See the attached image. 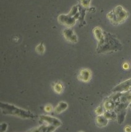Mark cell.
<instances>
[{
  "instance_id": "1",
  "label": "cell",
  "mask_w": 131,
  "mask_h": 132,
  "mask_svg": "<svg viewBox=\"0 0 131 132\" xmlns=\"http://www.w3.org/2000/svg\"><path fill=\"white\" fill-rule=\"evenodd\" d=\"M93 33L98 41L97 50L99 53L118 51L122 48L121 44L115 36L103 31L100 27H95L93 29Z\"/></svg>"
},
{
  "instance_id": "2",
  "label": "cell",
  "mask_w": 131,
  "mask_h": 132,
  "mask_svg": "<svg viewBox=\"0 0 131 132\" xmlns=\"http://www.w3.org/2000/svg\"><path fill=\"white\" fill-rule=\"evenodd\" d=\"M1 109L3 113L6 115H11L22 119H33L34 115L30 111L18 108L14 105L8 104L1 103Z\"/></svg>"
},
{
  "instance_id": "3",
  "label": "cell",
  "mask_w": 131,
  "mask_h": 132,
  "mask_svg": "<svg viewBox=\"0 0 131 132\" xmlns=\"http://www.w3.org/2000/svg\"><path fill=\"white\" fill-rule=\"evenodd\" d=\"M129 13L121 6L115 7L106 15L108 19L113 25L117 26L123 23L128 18Z\"/></svg>"
},
{
  "instance_id": "4",
  "label": "cell",
  "mask_w": 131,
  "mask_h": 132,
  "mask_svg": "<svg viewBox=\"0 0 131 132\" xmlns=\"http://www.w3.org/2000/svg\"><path fill=\"white\" fill-rule=\"evenodd\" d=\"M131 89V78L116 86L113 89L114 93H126Z\"/></svg>"
},
{
  "instance_id": "5",
  "label": "cell",
  "mask_w": 131,
  "mask_h": 132,
  "mask_svg": "<svg viewBox=\"0 0 131 132\" xmlns=\"http://www.w3.org/2000/svg\"><path fill=\"white\" fill-rule=\"evenodd\" d=\"M40 120L43 122L48 123L50 126H54V127H56V128L59 127V126L61 125V123L60 120L53 117L42 116L40 117Z\"/></svg>"
},
{
  "instance_id": "6",
  "label": "cell",
  "mask_w": 131,
  "mask_h": 132,
  "mask_svg": "<svg viewBox=\"0 0 131 132\" xmlns=\"http://www.w3.org/2000/svg\"><path fill=\"white\" fill-rule=\"evenodd\" d=\"M116 102L112 96L107 98L103 103V107L105 111H115Z\"/></svg>"
},
{
  "instance_id": "7",
  "label": "cell",
  "mask_w": 131,
  "mask_h": 132,
  "mask_svg": "<svg viewBox=\"0 0 131 132\" xmlns=\"http://www.w3.org/2000/svg\"><path fill=\"white\" fill-rule=\"evenodd\" d=\"M92 77V72L89 69H83L80 70L78 76L79 80L82 82H89Z\"/></svg>"
},
{
  "instance_id": "8",
  "label": "cell",
  "mask_w": 131,
  "mask_h": 132,
  "mask_svg": "<svg viewBox=\"0 0 131 132\" xmlns=\"http://www.w3.org/2000/svg\"><path fill=\"white\" fill-rule=\"evenodd\" d=\"M63 35L65 39L69 42L72 43H76L77 42V37L72 29L70 28L64 29L63 31Z\"/></svg>"
},
{
  "instance_id": "9",
  "label": "cell",
  "mask_w": 131,
  "mask_h": 132,
  "mask_svg": "<svg viewBox=\"0 0 131 132\" xmlns=\"http://www.w3.org/2000/svg\"><path fill=\"white\" fill-rule=\"evenodd\" d=\"M108 120L105 117L104 115L98 116L96 118V124L99 127H104L107 125Z\"/></svg>"
},
{
  "instance_id": "10",
  "label": "cell",
  "mask_w": 131,
  "mask_h": 132,
  "mask_svg": "<svg viewBox=\"0 0 131 132\" xmlns=\"http://www.w3.org/2000/svg\"><path fill=\"white\" fill-rule=\"evenodd\" d=\"M68 108V104L65 102H60L56 105V107L54 109V112L56 114H59V113L63 112Z\"/></svg>"
},
{
  "instance_id": "11",
  "label": "cell",
  "mask_w": 131,
  "mask_h": 132,
  "mask_svg": "<svg viewBox=\"0 0 131 132\" xmlns=\"http://www.w3.org/2000/svg\"><path fill=\"white\" fill-rule=\"evenodd\" d=\"M53 89H54V92L57 94H61L64 90V87L61 82H58L54 83L53 85Z\"/></svg>"
},
{
  "instance_id": "12",
  "label": "cell",
  "mask_w": 131,
  "mask_h": 132,
  "mask_svg": "<svg viewBox=\"0 0 131 132\" xmlns=\"http://www.w3.org/2000/svg\"><path fill=\"white\" fill-rule=\"evenodd\" d=\"M103 115L108 120L117 119V114L115 111H105Z\"/></svg>"
},
{
  "instance_id": "13",
  "label": "cell",
  "mask_w": 131,
  "mask_h": 132,
  "mask_svg": "<svg viewBox=\"0 0 131 132\" xmlns=\"http://www.w3.org/2000/svg\"><path fill=\"white\" fill-rule=\"evenodd\" d=\"M35 50L38 53H39V54H43L45 51V46H44V45L42 43H41V44H39V45L36 46L35 48Z\"/></svg>"
},
{
  "instance_id": "14",
  "label": "cell",
  "mask_w": 131,
  "mask_h": 132,
  "mask_svg": "<svg viewBox=\"0 0 131 132\" xmlns=\"http://www.w3.org/2000/svg\"><path fill=\"white\" fill-rule=\"evenodd\" d=\"M95 113H97L98 116H101V115H103V113L105 112V109L103 106H99L97 107V109H95Z\"/></svg>"
},
{
  "instance_id": "15",
  "label": "cell",
  "mask_w": 131,
  "mask_h": 132,
  "mask_svg": "<svg viewBox=\"0 0 131 132\" xmlns=\"http://www.w3.org/2000/svg\"><path fill=\"white\" fill-rule=\"evenodd\" d=\"M53 110V107L51 105H50V104H48L45 107V111L46 112L49 113L51 112Z\"/></svg>"
},
{
  "instance_id": "16",
  "label": "cell",
  "mask_w": 131,
  "mask_h": 132,
  "mask_svg": "<svg viewBox=\"0 0 131 132\" xmlns=\"http://www.w3.org/2000/svg\"><path fill=\"white\" fill-rule=\"evenodd\" d=\"M123 69H124V70H129V69L130 68V64H129L127 62H125L123 64Z\"/></svg>"
},
{
  "instance_id": "17",
  "label": "cell",
  "mask_w": 131,
  "mask_h": 132,
  "mask_svg": "<svg viewBox=\"0 0 131 132\" xmlns=\"http://www.w3.org/2000/svg\"><path fill=\"white\" fill-rule=\"evenodd\" d=\"M125 132H131V127L130 126L127 125L124 128Z\"/></svg>"
},
{
  "instance_id": "18",
  "label": "cell",
  "mask_w": 131,
  "mask_h": 132,
  "mask_svg": "<svg viewBox=\"0 0 131 132\" xmlns=\"http://www.w3.org/2000/svg\"><path fill=\"white\" fill-rule=\"evenodd\" d=\"M79 132H83V131H79Z\"/></svg>"
}]
</instances>
